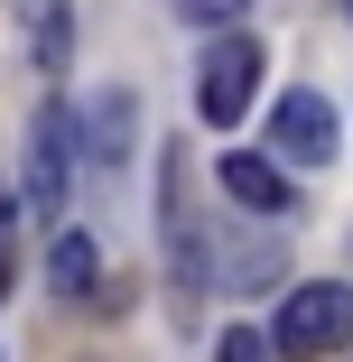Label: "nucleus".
Masks as SVG:
<instances>
[{
	"mask_svg": "<svg viewBox=\"0 0 353 362\" xmlns=\"http://www.w3.org/2000/svg\"><path fill=\"white\" fill-rule=\"evenodd\" d=\"M75 177H84V112H75V103H47V112L28 121V195H19V204L65 214Z\"/></svg>",
	"mask_w": 353,
	"mask_h": 362,
	"instance_id": "1",
	"label": "nucleus"
},
{
	"mask_svg": "<svg viewBox=\"0 0 353 362\" xmlns=\"http://www.w3.org/2000/svg\"><path fill=\"white\" fill-rule=\"evenodd\" d=\"M270 344L289 353V362L353 344V288H344V279H307V288H289V298H279V316H270Z\"/></svg>",
	"mask_w": 353,
	"mask_h": 362,
	"instance_id": "2",
	"label": "nucleus"
},
{
	"mask_svg": "<svg viewBox=\"0 0 353 362\" xmlns=\"http://www.w3.org/2000/svg\"><path fill=\"white\" fill-rule=\"evenodd\" d=\"M251 93H260V37L214 28V47H204V65H195V112L214 121V130H233L251 112Z\"/></svg>",
	"mask_w": 353,
	"mask_h": 362,
	"instance_id": "3",
	"label": "nucleus"
},
{
	"mask_svg": "<svg viewBox=\"0 0 353 362\" xmlns=\"http://www.w3.org/2000/svg\"><path fill=\"white\" fill-rule=\"evenodd\" d=\"M270 158H279V168H325V158H335V103L307 93V84L279 93V103H270Z\"/></svg>",
	"mask_w": 353,
	"mask_h": 362,
	"instance_id": "4",
	"label": "nucleus"
},
{
	"mask_svg": "<svg viewBox=\"0 0 353 362\" xmlns=\"http://www.w3.org/2000/svg\"><path fill=\"white\" fill-rule=\"evenodd\" d=\"M10 28H19L37 75H65V56H75V0H10Z\"/></svg>",
	"mask_w": 353,
	"mask_h": 362,
	"instance_id": "5",
	"label": "nucleus"
},
{
	"mask_svg": "<svg viewBox=\"0 0 353 362\" xmlns=\"http://www.w3.org/2000/svg\"><path fill=\"white\" fill-rule=\"evenodd\" d=\"M158 223H168V251H177V269H204V233H195V195H186V149H168L158 158Z\"/></svg>",
	"mask_w": 353,
	"mask_h": 362,
	"instance_id": "6",
	"label": "nucleus"
},
{
	"mask_svg": "<svg viewBox=\"0 0 353 362\" xmlns=\"http://www.w3.org/2000/svg\"><path fill=\"white\" fill-rule=\"evenodd\" d=\"M47 288L56 298H103V251H93V233H75V223H56V242H47Z\"/></svg>",
	"mask_w": 353,
	"mask_h": 362,
	"instance_id": "7",
	"label": "nucleus"
},
{
	"mask_svg": "<svg viewBox=\"0 0 353 362\" xmlns=\"http://www.w3.org/2000/svg\"><path fill=\"white\" fill-rule=\"evenodd\" d=\"M224 195L242 204V214H260V223H270V214H289V168H279V158H224Z\"/></svg>",
	"mask_w": 353,
	"mask_h": 362,
	"instance_id": "8",
	"label": "nucleus"
},
{
	"mask_svg": "<svg viewBox=\"0 0 353 362\" xmlns=\"http://www.w3.org/2000/svg\"><path fill=\"white\" fill-rule=\"evenodd\" d=\"M130 112H139V103H130L121 84L93 93V112H84V149H93V168H121V158H130Z\"/></svg>",
	"mask_w": 353,
	"mask_h": 362,
	"instance_id": "9",
	"label": "nucleus"
},
{
	"mask_svg": "<svg viewBox=\"0 0 353 362\" xmlns=\"http://www.w3.org/2000/svg\"><path fill=\"white\" fill-rule=\"evenodd\" d=\"M214 362H289V353H279L260 325H224V334H214Z\"/></svg>",
	"mask_w": 353,
	"mask_h": 362,
	"instance_id": "10",
	"label": "nucleus"
},
{
	"mask_svg": "<svg viewBox=\"0 0 353 362\" xmlns=\"http://www.w3.org/2000/svg\"><path fill=\"white\" fill-rule=\"evenodd\" d=\"M251 10V0H177V19H195V28H233Z\"/></svg>",
	"mask_w": 353,
	"mask_h": 362,
	"instance_id": "11",
	"label": "nucleus"
},
{
	"mask_svg": "<svg viewBox=\"0 0 353 362\" xmlns=\"http://www.w3.org/2000/svg\"><path fill=\"white\" fill-rule=\"evenodd\" d=\"M10 269H19V260H10V223H0V298H10Z\"/></svg>",
	"mask_w": 353,
	"mask_h": 362,
	"instance_id": "12",
	"label": "nucleus"
}]
</instances>
